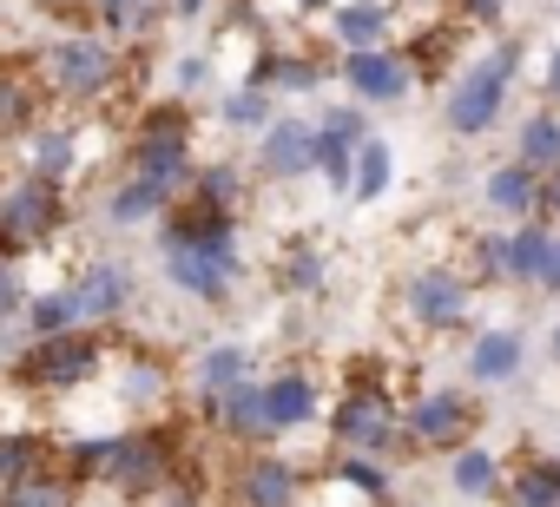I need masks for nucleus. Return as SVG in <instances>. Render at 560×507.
Wrapping results in <instances>:
<instances>
[{"label":"nucleus","mask_w":560,"mask_h":507,"mask_svg":"<svg viewBox=\"0 0 560 507\" xmlns=\"http://www.w3.org/2000/svg\"><path fill=\"white\" fill-rule=\"evenodd\" d=\"M100 363H106L100 330H60V337H34L14 356V382L34 396H67V389H86L100 376Z\"/></svg>","instance_id":"f257e3e1"},{"label":"nucleus","mask_w":560,"mask_h":507,"mask_svg":"<svg viewBox=\"0 0 560 507\" xmlns=\"http://www.w3.org/2000/svg\"><path fill=\"white\" fill-rule=\"evenodd\" d=\"M60 217H67L60 185L21 178L8 198H0V264H14V258H27V250H40V244L60 231Z\"/></svg>","instance_id":"f03ea898"},{"label":"nucleus","mask_w":560,"mask_h":507,"mask_svg":"<svg viewBox=\"0 0 560 507\" xmlns=\"http://www.w3.org/2000/svg\"><path fill=\"white\" fill-rule=\"evenodd\" d=\"M508 80H514V47H488V60H475V67L448 86V132H455V139H481V132L501 119Z\"/></svg>","instance_id":"7ed1b4c3"},{"label":"nucleus","mask_w":560,"mask_h":507,"mask_svg":"<svg viewBox=\"0 0 560 507\" xmlns=\"http://www.w3.org/2000/svg\"><path fill=\"white\" fill-rule=\"evenodd\" d=\"M40 86L60 93V99H100L113 86V47L93 40V34H67L47 47L40 60Z\"/></svg>","instance_id":"20e7f679"},{"label":"nucleus","mask_w":560,"mask_h":507,"mask_svg":"<svg viewBox=\"0 0 560 507\" xmlns=\"http://www.w3.org/2000/svg\"><path fill=\"white\" fill-rule=\"evenodd\" d=\"M337 448L343 455H363V461H383L402 448V409L389 396H370V389H343L337 402Z\"/></svg>","instance_id":"39448f33"},{"label":"nucleus","mask_w":560,"mask_h":507,"mask_svg":"<svg viewBox=\"0 0 560 507\" xmlns=\"http://www.w3.org/2000/svg\"><path fill=\"white\" fill-rule=\"evenodd\" d=\"M468 428H475V409H468V396H455V389H422V396L402 409V441H409V455H455V448H468Z\"/></svg>","instance_id":"423d86ee"},{"label":"nucleus","mask_w":560,"mask_h":507,"mask_svg":"<svg viewBox=\"0 0 560 507\" xmlns=\"http://www.w3.org/2000/svg\"><path fill=\"white\" fill-rule=\"evenodd\" d=\"M298 500H304V474H298L284 455L250 448V455L231 468V507H298Z\"/></svg>","instance_id":"0eeeda50"},{"label":"nucleus","mask_w":560,"mask_h":507,"mask_svg":"<svg viewBox=\"0 0 560 507\" xmlns=\"http://www.w3.org/2000/svg\"><path fill=\"white\" fill-rule=\"evenodd\" d=\"M165 271H172V284H178L185 297H198V304H224V297H231V284H237V271H244V258H237V250H191V244H165Z\"/></svg>","instance_id":"6e6552de"},{"label":"nucleus","mask_w":560,"mask_h":507,"mask_svg":"<svg viewBox=\"0 0 560 507\" xmlns=\"http://www.w3.org/2000/svg\"><path fill=\"white\" fill-rule=\"evenodd\" d=\"M402 297L422 330H455L468 317V278H455V271H422V278H409Z\"/></svg>","instance_id":"1a4fd4ad"},{"label":"nucleus","mask_w":560,"mask_h":507,"mask_svg":"<svg viewBox=\"0 0 560 507\" xmlns=\"http://www.w3.org/2000/svg\"><path fill=\"white\" fill-rule=\"evenodd\" d=\"M363 139H370V126H363V113H350V106H343V113H330V119L317 126V172H324L337 191H350Z\"/></svg>","instance_id":"9d476101"},{"label":"nucleus","mask_w":560,"mask_h":507,"mask_svg":"<svg viewBox=\"0 0 560 507\" xmlns=\"http://www.w3.org/2000/svg\"><path fill=\"white\" fill-rule=\"evenodd\" d=\"M211 409V422L231 435V441H244V448H257V441H270L277 428H270V402H264V382H237V389H224L218 402H205Z\"/></svg>","instance_id":"9b49d317"},{"label":"nucleus","mask_w":560,"mask_h":507,"mask_svg":"<svg viewBox=\"0 0 560 507\" xmlns=\"http://www.w3.org/2000/svg\"><path fill=\"white\" fill-rule=\"evenodd\" d=\"M547 237H553V231H540V224H521V231H508V237H488V244H481V271L514 278V284H534V278H540V258H547Z\"/></svg>","instance_id":"f8f14e48"},{"label":"nucleus","mask_w":560,"mask_h":507,"mask_svg":"<svg viewBox=\"0 0 560 507\" xmlns=\"http://www.w3.org/2000/svg\"><path fill=\"white\" fill-rule=\"evenodd\" d=\"M257 158H264L270 178H304V172H317V126H304V119H270Z\"/></svg>","instance_id":"ddd939ff"},{"label":"nucleus","mask_w":560,"mask_h":507,"mask_svg":"<svg viewBox=\"0 0 560 507\" xmlns=\"http://www.w3.org/2000/svg\"><path fill=\"white\" fill-rule=\"evenodd\" d=\"M165 244H191V250H237V211H218V204H198L185 198L165 224Z\"/></svg>","instance_id":"4468645a"},{"label":"nucleus","mask_w":560,"mask_h":507,"mask_svg":"<svg viewBox=\"0 0 560 507\" xmlns=\"http://www.w3.org/2000/svg\"><path fill=\"white\" fill-rule=\"evenodd\" d=\"M67 297H73L80 323L93 330V323H106V317H119V310H126V297H132V278H126L119 264H86V271L67 284Z\"/></svg>","instance_id":"2eb2a0df"},{"label":"nucleus","mask_w":560,"mask_h":507,"mask_svg":"<svg viewBox=\"0 0 560 507\" xmlns=\"http://www.w3.org/2000/svg\"><path fill=\"white\" fill-rule=\"evenodd\" d=\"M343 80H350V93H357V99H402L416 73H409V60H402V54L376 47V54H350V60H343Z\"/></svg>","instance_id":"dca6fc26"},{"label":"nucleus","mask_w":560,"mask_h":507,"mask_svg":"<svg viewBox=\"0 0 560 507\" xmlns=\"http://www.w3.org/2000/svg\"><path fill=\"white\" fill-rule=\"evenodd\" d=\"M47 86L34 80V67H0V139H27L40 126Z\"/></svg>","instance_id":"f3484780"},{"label":"nucleus","mask_w":560,"mask_h":507,"mask_svg":"<svg viewBox=\"0 0 560 507\" xmlns=\"http://www.w3.org/2000/svg\"><path fill=\"white\" fill-rule=\"evenodd\" d=\"M60 468V441L54 435H0V487H21L34 474H54Z\"/></svg>","instance_id":"a211bd4d"},{"label":"nucleus","mask_w":560,"mask_h":507,"mask_svg":"<svg viewBox=\"0 0 560 507\" xmlns=\"http://www.w3.org/2000/svg\"><path fill=\"white\" fill-rule=\"evenodd\" d=\"M501 507H560V461L527 455L514 474H501Z\"/></svg>","instance_id":"6ab92c4d"},{"label":"nucleus","mask_w":560,"mask_h":507,"mask_svg":"<svg viewBox=\"0 0 560 507\" xmlns=\"http://www.w3.org/2000/svg\"><path fill=\"white\" fill-rule=\"evenodd\" d=\"M132 178H145V185H159L165 198H178V191H191V145H132V165H126Z\"/></svg>","instance_id":"aec40b11"},{"label":"nucleus","mask_w":560,"mask_h":507,"mask_svg":"<svg viewBox=\"0 0 560 507\" xmlns=\"http://www.w3.org/2000/svg\"><path fill=\"white\" fill-rule=\"evenodd\" d=\"M264 402H270V428L284 435V428H304L317 415V382L304 369H284V376H270L264 382Z\"/></svg>","instance_id":"412c9836"},{"label":"nucleus","mask_w":560,"mask_h":507,"mask_svg":"<svg viewBox=\"0 0 560 507\" xmlns=\"http://www.w3.org/2000/svg\"><path fill=\"white\" fill-rule=\"evenodd\" d=\"M521 356H527V343H521L514 330H481L475 350H468V376H475V382H508V376L521 369Z\"/></svg>","instance_id":"4be33fe9"},{"label":"nucleus","mask_w":560,"mask_h":507,"mask_svg":"<svg viewBox=\"0 0 560 507\" xmlns=\"http://www.w3.org/2000/svg\"><path fill=\"white\" fill-rule=\"evenodd\" d=\"M389 34V8L383 0H350V8H337V40L343 54H376Z\"/></svg>","instance_id":"5701e85b"},{"label":"nucleus","mask_w":560,"mask_h":507,"mask_svg":"<svg viewBox=\"0 0 560 507\" xmlns=\"http://www.w3.org/2000/svg\"><path fill=\"white\" fill-rule=\"evenodd\" d=\"M488 204L508 211V217H527V211L540 204V172H527L521 158H514V165H494V172H488Z\"/></svg>","instance_id":"b1692460"},{"label":"nucleus","mask_w":560,"mask_h":507,"mask_svg":"<svg viewBox=\"0 0 560 507\" xmlns=\"http://www.w3.org/2000/svg\"><path fill=\"white\" fill-rule=\"evenodd\" d=\"M191 376H198V396H205V402H218L224 389H237V382L250 376V350H244V343H218V350H205V356H198V369H191Z\"/></svg>","instance_id":"393cba45"},{"label":"nucleus","mask_w":560,"mask_h":507,"mask_svg":"<svg viewBox=\"0 0 560 507\" xmlns=\"http://www.w3.org/2000/svg\"><path fill=\"white\" fill-rule=\"evenodd\" d=\"M27 158H34V172H27V178L60 185V178H67V165H73V132H67V126H34V132H27Z\"/></svg>","instance_id":"a878e982"},{"label":"nucleus","mask_w":560,"mask_h":507,"mask_svg":"<svg viewBox=\"0 0 560 507\" xmlns=\"http://www.w3.org/2000/svg\"><path fill=\"white\" fill-rule=\"evenodd\" d=\"M139 145H191V106L185 99L145 106L139 113Z\"/></svg>","instance_id":"bb28decb"},{"label":"nucleus","mask_w":560,"mask_h":507,"mask_svg":"<svg viewBox=\"0 0 560 507\" xmlns=\"http://www.w3.org/2000/svg\"><path fill=\"white\" fill-rule=\"evenodd\" d=\"M448 481H455V494H468V500L501 494V468H494V455H488V448H455Z\"/></svg>","instance_id":"cd10ccee"},{"label":"nucleus","mask_w":560,"mask_h":507,"mask_svg":"<svg viewBox=\"0 0 560 507\" xmlns=\"http://www.w3.org/2000/svg\"><path fill=\"white\" fill-rule=\"evenodd\" d=\"M521 165L527 172H560V119L553 113H534L521 126Z\"/></svg>","instance_id":"c85d7f7f"},{"label":"nucleus","mask_w":560,"mask_h":507,"mask_svg":"<svg viewBox=\"0 0 560 507\" xmlns=\"http://www.w3.org/2000/svg\"><path fill=\"white\" fill-rule=\"evenodd\" d=\"M165 8H172V0H100V21H106L113 34L139 40V34H152V27L165 21Z\"/></svg>","instance_id":"c756f323"},{"label":"nucleus","mask_w":560,"mask_h":507,"mask_svg":"<svg viewBox=\"0 0 560 507\" xmlns=\"http://www.w3.org/2000/svg\"><path fill=\"white\" fill-rule=\"evenodd\" d=\"M73 481L54 468V474H34V481H21V487H0V507H73Z\"/></svg>","instance_id":"7c9ffc66"},{"label":"nucleus","mask_w":560,"mask_h":507,"mask_svg":"<svg viewBox=\"0 0 560 507\" xmlns=\"http://www.w3.org/2000/svg\"><path fill=\"white\" fill-rule=\"evenodd\" d=\"M389 172H396V158H389V145H383V139H363V152H357V178H350V191H357L363 204H376V198L389 191Z\"/></svg>","instance_id":"2f4dec72"},{"label":"nucleus","mask_w":560,"mask_h":507,"mask_svg":"<svg viewBox=\"0 0 560 507\" xmlns=\"http://www.w3.org/2000/svg\"><path fill=\"white\" fill-rule=\"evenodd\" d=\"M191 198L218 204V211H237L244 204V172L237 165H205V172H191Z\"/></svg>","instance_id":"473e14b6"},{"label":"nucleus","mask_w":560,"mask_h":507,"mask_svg":"<svg viewBox=\"0 0 560 507\" xmlns=\"http://www.w3.org/2000/svg\"><path fill=\"white\" fill-rule=\"evenodd\" d=\"M21 317H27V330H34V337H60V330H86L67 291H47V297H27V310H21Z\"/></svg>","instance_id":"72a5a7b5"},{"label":"nucleus","mask_w":560,"mask_h":507,"mask_svg":"<svg viewBox=\"0 0 560 507\" xmlns=\"http://www.w3.org/2000/svg\"><path fill=\"white\" fill-rule=\"evenodd\" d=\"M165 204H172V198H165L159 185L132 178V172H126V185L113 191V217H119V224H139V217H152V211H165Z\"/></svg>","instance_id":"f704fd0d"},{"label":"nucleus","mask_w":560,"mask_h":507,"mask_svg":"<svg viewBox=\"0 0 560 507\" xmlns=\"http://www.w3.org/2000/svg\"><path fill=\"white\" fill-rule=\"evenodd\" d=\"M250 86H284V93H311L317 86V60H257V73H250Z\"/></svg>","instance_id":"c9c22d12"},{"label":"nucleus","mask_w":560,"mask_h":507,"mask_svg":"<svg viewBox=\"0 0 560 507\" xmlns=\"http://www.w3.org/2000/svg\"><path fill=\"white\" fill-rule=\"evenodd\" d=\"M224 126H237V132H264V126H270V93H264V86H237V93L224 99Z\"/></svg>","instance_id":"e433bc0d"},{"label":"nucleus","mask_w":560,"mask_h":507,"mask_svg":"<svg viewBox=\"0 0 560 507\" xmlns=\"http://www.w3.org/2000/svg\"><path fill=\"white\" fill-rule=\"evenodd\" d=\"M317 284H324L317 250H311V244H298V250H291V264H284V291H317Z\"/></svg>","instance_id":"4c0bfd02"},{"label":"nucleus","mask_w":560,"mask_h":507,"mask_svg":"<svg viewBox=\"0 0 560 507\" xmlns=\"http://www.w3.org/2000/svg\"><path fill=\"white\" fill-rule=\"evenodd\" d=\"M159 389H165L159 363H152V356H139V363H132V376H126V396H132V402H152Z\"/></svg>","instance_id":"58836bf2"},{"label":"nucleus","mask_w":560,"mask_h":507,"mask_svg":"<svg viewBox=\"0 0 560 507\" xmlns=\"http://www.w3.org/2000/svg\"><path fill=\"white\" fill-rule=\"evenodd\" d=\"M21 310H27V284H21V271H14V264H0V323L21 317Z\"/></svg>","instance_id":"ea45409f"},{"label":"nucleus","mask_w":560,"mask_h":507,"mask_svg":"<svg viewBox=\"0 0 560 507\" xmlns=\"http://www.w3.org/2000/svg\"><path fill=\"white\" fill-rule=\"evenodd\" d=\"M540 291H560V231L547 237V258H540V278H534Z\"/></svg>","instance_id":"a19ab883"},{"label":"nucleus","mask_w":560,"mask_h":507,"mask_svg":"<svg viewBox=\"0 0 560 507\" xmlns=\"http://www.w3.org/2000/svg\"><path fill=\"white\" fill-rule=\"evenodd\" d=\"M205 73H211V60H178V86H185V93H198Z\"/></svg>","instance_id":"79ce46f5"},{"label":"nucleus","mask_w":560,"mask_h":507,"mask_svg":"<svg viewBox=\"0 0 560 507\" xmlns=\"http://www.w3.org/2000/svg\"><path fill=\"white\" fill-rule=\"evenodd\" d=\"M468 21H501V0H462Z\"/></svg>","instance_id":"37998d69"},{"label":"nucleus","mask_w":560,"mask_h":507,"mask_svg":"<svg viewBox=\"0 0 560 507\" xmlns=\"http://www.w3.org/2000/svg\"><path fill=\"white\" fill-rule=\"evenodd\" d=\"M540 204H547V211L560 217V172H547V185H540Z\"/></svg>","instance_id":"c03bdc74"},{"label":"nucleus","mask_w":560,"mask_h":507,"mask_svg":"<svg viewBox=\"0 0 560 507\" xmlns=\"http://www.w3.org/2000/svg\"><path fill=\"white\" fill-rule=\"evenodd\" d=\"M547 93L560 99V47H553V60H547Z\"/></svg>","instance_id":"a18cd8bd"},{"label":"nucleus","mask_w":560,"mask_h":507,"mask_svg":"<svg viewBox=\"0 0 560 507\" xmlns=\"http://www.w3.org/2000/svg\"><path fill=\"white\" fill-rule=\"evenodd\" d=\"M547 350H553V363H560V323H553V343H547Z\"/></svg>","instance_id":"49530a36"},{"label":"nucleus","mask_w":560,"mask_h":507,"mask_svg":"<svg viewBox=\"0 0 560 507\" xmlns=\"http://www.w3.org/2000/svg\"><path fill=\"white\" fill-rule=\"evenodd\" d=\"M298 8H324V0H298Z\"/></svg>","instance_id":"de8ad7c7"},{"label":"nucleus","mask_w":560,"mask_h":507,"mask_svg":"<svg viewBox=\"0 0 560 507\" xmlns=\"http://www.w3.org/2000/svg\"><path fill=\"white\" fill-rule=\"evenodd\" d=\"M54 8H67V0H54Z\"/></svg>","instance_id":"09e8293b"},{"label":"nucleus","mask_w":560,"mask_h":507,"mask_svg":"<svg viewBox=\"0 0 560 507\" xmlns=\"http://www.w3.org/2000/svg\"><path fill=\"white\" fill-rule=\"evenodd\" d=\"M0 198H8V191H0Z\"/></svg>","instance_id":"8fccbe9b"}]
</instances>
